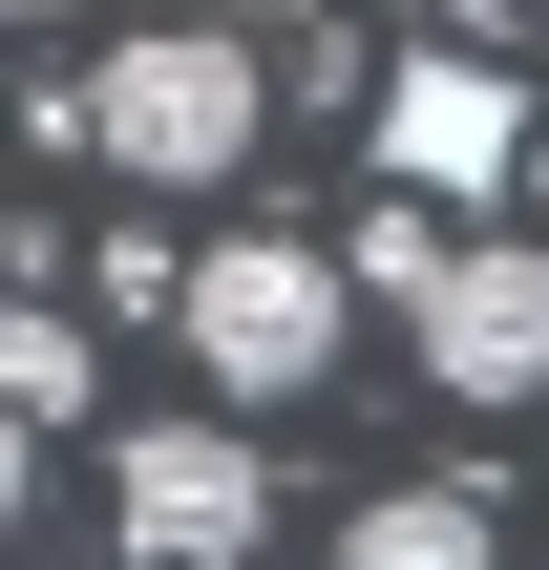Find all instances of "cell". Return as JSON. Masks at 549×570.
<instances>
[{
	"mask_svg": "<svg viewBox=\"0 0 549 570\" xmlns=\"http://www.w3.org/2000/svg\"><path fill=\"white\" fill-rule=\"evenodd\" d=\"M254 127H275V63H254L233 21H127V42L85 63V148H106L127 190H233Z\"/></svg>",
	"mask_w": 549,
	"mask_h": 570,
	"instance_id": "obj_1",
	"label": "cell"
},
{
	"mask_svg": "<svg viewBox=\"0 0 549 570\" xmlns=\"http://www.w3.org/2000/svg\"><path fill=\"white\" fill-rule=\"evenodd\" d=\"M190 360H212L233 402H317V381H339V254L212 233V254H190Z\"/></svg>",
	"mask_w": 549,
	"mask_h": 570,
	"instance_id": "obj_2",
	"label": "cell"
},
{
	"mask_svg": "<svg viewBox=\"0 0 549 570\" xmlns=\"http://www.w3.org/2000/svg\"><path fill=\"white\" fill-rule=\"evenodd\" d=\"M106 529H127V570H254L275 487H254L233 423H127L106 444Z\"/></svg>",
	"mask_w": 549,
	"mask_h": 570,
	"instance_id": "obj_3",
	"label": "cell"
},
{
	"mask_svg": "<svg viewBox=\"0 0 549 570\" xmlns=\"http://www.w3.org/2000/svg\"><path fill=\"white\" fill-rule=\"evenodd\" d=\"M423 381H444V402H549V233H465V254H444Z\"/></svg>",
	"mask_w": 549,
	"mask_h": 570,
	"instance_id": "obj_4",
	"label": "cell"
},
{
	"mask_svg": "<svg viewBox=\"0 0 549 570\" xmlns=\"http://www.w3.org/2000/svg\"><path fill=\"white\" fill-rule=\"evenodd\" d=\"M381 169H402V190H465V212H487L508 169H549V148H529V85H508V63H465V42H423V63L381 85Z\"/></svg>",
	"mask_w": 549,
	"mask_h": 570,
	"instance_id": "obj_5",
	"label": "cell"
},
{
	"mask_svg": "<svg viewBox=\"0 0 549 570\" xmlns=\"http://www.w3.org/2000/svg\"><path fill=\"white\" fill-rule=\"evenodd\" d=\"M339 570H508V529H487V487H381L339 529Z\"/></svg>",
	"mask_w": 549,
	"mask_h": 570,
	"instance_id": "obj_6",
	"label": "cell"
},
{
	"mask_svg": "<svg viewBox=\"0 0 549 570\" xmlns=\"http://www.w3.org/2000/svg\"><path fill=\"white\" fill-rule=\"evenodd\" d=\"M0 402H21V444H63V423L106 402V381H85V317H63V296H42V317L0 338Z\"/></svg>",
	"mask_w": 549,
	"mask_h": 570,
	"instance_id": "obj_7",
	"label": "cell"
},
{
	"mask_svg": "<svg viewBox=\"0 0 549 570\" xmlns=\"http://www.w3.org/2000/svg\"><path fill=\"white\" fill-rule=\"evenodd\" d=\"M360 275H381V296H402V317H423V296H444V233H423V190H402V212H360Z\"/></svg>",
	"mask_w": 549,
	"mask_h": 570,
	"instance_id": "obj_8",
	"label": "cell"
},
{
	"mask_svg": "<svg viewBox=\"0 0 549 570\" xmlns=\"http://www.w3.org/2000/svg\"><path fill=\"white\" fill-rule=\"evenodd\" d=\"M487 21H549V0H487Z\"/></svg>",
	"mask_w": 549,
	"mask_h": 570,
	"instance_id": "obj_9",
	"label": "cell"
},
{
	"mask_svg": "<svg viewBox=\"0 0 549 570\" xmlns=\"http://www.w3.org/2000/svg\"><path fill=\"white\" fill-rule=\"evenodd\" d=\"M21 21H63V0H21Z\"/></svg>",
	"mask_w": 549,
	"mask_h": 570,
	"instance_id": "obj_10",
	"label": "cell"
}]
</instances>
